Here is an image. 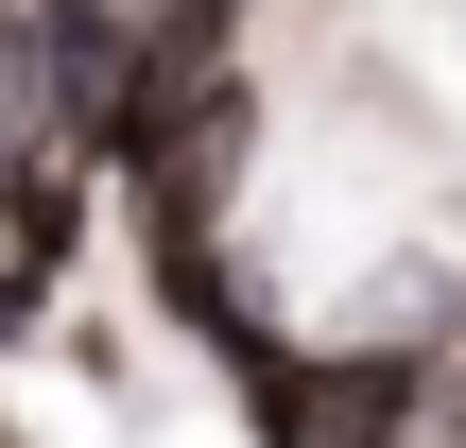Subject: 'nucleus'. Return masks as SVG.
Segmentation results:
<instances>
[{
    "mask_svg": "<svg viewBox=\"0 0 466 448\" xmlns=\"http://www.w3.org/2000/svg\"><path fill=\"white\" fill-rule=\"evenodd\" d=\"M69 259H86V173L69 155H0V345L52 311Z\"/></svg>",
    "mask_w": 466,
    "mask_h": 448,
    "instance_id": "nucleus-2",
    "label": "nucleus"
},
{
    "mask_svg": "<svg viewBox=\"0 0 466 448\" xmlns=\"http://www.w3.org/2000/svg\"><path fill=\"white\" fill-rule=\"evenodd\" d=\"M415 397H432V363L380 345V328H346V345H277V363L242 380L259 448H398V432H415Z\"/></svg>",
    "mask_w": 466,
    "mask_h": 448,
    "instance_id": "nucleus-1",
    "label": "nucleus"
},
{
    "mask_svg": "<svg viewBox=\"0 0 466 448\" xmlns=\"http://www.w3.org/2000/svg\"><path fill=\"white\" fill-rule=\"evenodd\" d=\"M86 17H121V0H86Z\"/></svg>",
    "mask_w": 466,
    "mask_h": 448,
    "instance_id": "nucleus-4",
    "label": "nucleus"
},
{
    "mask_svg": "<svg viewBox=\"0 0 466 448\" xmlns=\"http://www.w3.org/2000/svg\"><path fill=\"white\" fill-rule=\"evenodd\" d=\"M225 17H242V0H225Z\"/></svg>",
    "mask_w": 466,
    "mask_h": 448,
    "instance_id": "nucleus-5",
    "label": "nucleus"
},
{
    "mask_svg": "<svg viewBox=\"0 0 466 448\" xmlns=\"http://www.w3.org/2000/svg\"><path fill=\"white\" fill-rule=\"evenodd\" d=\"M138 259H156V311H173L190 345H225L242 380L277 363V311H259V276H242L225 242H190V224H138Z\"/></svg>",
    "mask_w": 466,
    "mask_h": 448,
    "instance_id": "nucleus-3",
    "label": "nucleus"
}]
</instances>
